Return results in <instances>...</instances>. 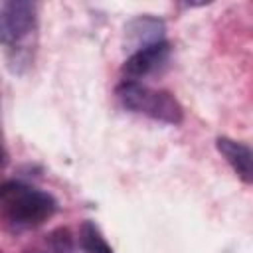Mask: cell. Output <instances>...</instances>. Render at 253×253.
<instances>
[{
    "label": "cell",
    "instance_id": "cell-8",
    "mask_svg": "<svg viewBox=\"0 0 253 253\" xmlns=\"http://www.w3.org/2000/svg\"><path fill=\"white\" fill-rule=\"evenodd\" d=\"M75 241L67 227H55L45 235V251L47 253H73Z\"/></svg>",
    "mask_w": 253,
    "mask_h": 253
},
{
    "label": "cell",
    "instance_id": "cell-6",
    "mask_svg": "<svg viewBox=\"0 0 253 253\" xmlns=\"http://www.w3.org/2000/svg\"><path fill=\"white\" fill-rule=\"evenodd\" d=\"M215 148L221 154V158L229 164L233 174L241 182L253 186V146L229 136H217Z\"/></svg>",
    "mask_w": 253,
    "mask_h": 253
},
{
    "label": "cell",
    "instance_id": "cell-4",
    "mask_svg": "<svg viewBox=\"0 0 253 253\" xmlns=\"http://www.w3.org/2000/svg\"><path fill=\"white\" fill-rule=\"evenodd\" d=\"M164 36L166 24L162 18L152 14H140L125 24V49L134 53L138 49L164 42Z\"/></svg>",
    "mask_w": 253,
    "mask_h": 253
},
{
    "label": "cell",
    "instance_id": "cell-1",
    "mask_svg": "<svg viewBox=\"0 0 253 253\" xmlns=\"http://www.w3.org/2000/svg\"><path fill=\"white\" fill-rule=\"evenodd\" d=\"M0 210L10 229H32L47 221L57 211V200L20 180L4 182L0 188Z\"/></svg>",
    "mask_w": 253,
    "mask_h": 253
},
{
    "label": "cell",
    "instance_id": "cell-2",
    "mask_svg": "<svg viewBox=\"0 0 253 253\" xmlns=\"http://www.w3.org/2000/svg\"><path fill=\"white\" fill-rule=\"evenodd\" d=\"M119 103L130 111L144 115L164 125H180L184 121V107L180 101L164 89H152L140 81H121L115 89Z\"/></svg>",
    "mask_w": 253,
    "mask_h": 253
},
{
    "label": "cell",
    "instance_id": "cell-7",
    "mask_svg": "<svg viewBox=\"0 0 253 253\" xmlns=\"http://www.w3.org/2000/svg\"><path fill=\"white\" fill-rule=\"evenodd\" d=\"M79 247L85 253H113L111 245L105 241L103 233L93 221H83L79 227Z\"/></svg>",
    "mask_w": 253,
    "mask_h": 253
},
{
    "label": "cell",
    "instance_id": "cell-5",
    "mask_svg": "<svg viewBox=\"0 0 253 253\" xmlns=\"http://www.w3.org/2000/svg\"><path fill=\"white\" fill-rule=\"evenodd\" d=\"M170 42H160L154 45H148L144 49H138L134 53H130L123 65V73L128 81H138L144 79L156 71H160L168 57H170Z\"/></svg>",
    "mask_w": 253,
    "mask_h": 253
},
{
    "label": "cell",
    "instance_id": "cell-3",
    "mask_svg": "<svg viewBox=\"0 0 253 253\" xmlns=\"http://www.w3.org/2000/svg\"><path fill=\"white\" fill-rule=\"evenodd\" d=\"M38 26V8L30 0H6L0 4V42L18 47Z\"/></svg>",
    "mask_w": 253,
    "mask_h": 253
}]
</instances>
